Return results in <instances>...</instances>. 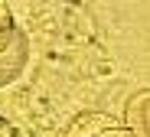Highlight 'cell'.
<instances>
[{
	"mask_svg": "<svg viewBox=\"0 0 150 137\" xmlns=\"http://www.w3.org/2000/svg\"><path fill=\"white\" fill-rule=\"evenodd\" d=\"M65 137H131V134H127L124 124H117L105 111H85V114H79L72 121Z\"/></svg>",
	"mask_w": 150,
	"mask_h": 137,
	"instance_id": "7a4b0ae2",
	"label": "cell"
},
{
	"mask_svg": "<svg viewBox=\"0 0 150 137\" xmlns=\"http://www.w3.org/2000/svg\"><path fill=\"white\" fill-rule=\"evenodd\" d=\"M30 62V39L23 33V26L10 13V4L0 0V88L13 85L23 75Z\"/></svg>",
	"mask_w": 150,
	"mask_h": 137,
	"instance_id": "6da1fadb",
	"label": "cell"
},
{
	"mask_svg": "<svg viewBox=\"0 0 150 137\" xmlns=\"http://www.w3.org/2000/svg\"><path fill=\"white\" fill-rule=\"evenodd\" d=\"M121 124L131 137H150V88H137L134 95H127Z\"/></svg>",
	"mask_w": 150,
	"mask_h": 137,
	"instance_id": "3957f363",
	"label": "cell"
}]
</instances>
